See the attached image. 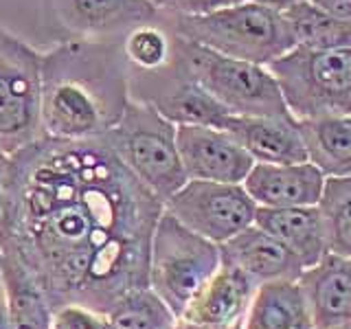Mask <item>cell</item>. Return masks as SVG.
<instances>
[{
    "mask_svg": "<svg viewBox=\"0 0 351 329\" xmlns=\"http://www.w3.org/2000/svg\"><path fill=\"white\" fill-rule=\"evenodd\" d=\"M108 329H173L178 316L149 288L132 290L104 314Z\"/></svg>",
    "mask_w": 351,
    "mask_h": 329,
    "instance_id": "cell-24",
    "label": "cell"
},
{
    "mask_svg": "<svg viewBox=\"0 0 351 329\" xmlns=\"http://www.w3.org/2000/svg\"><path fill=\"white\" fill-rule=\"evenodd\" d=\"M171 51L193 80L233 117H290L268 66L226 58L171 33Z\"/></svg>",
    "mask_w": 351,
    "mask_h": 329,
    "instance_id": "cell-4",
    "label": "cell"
},
{
    "mask_svg": "<svg viewBox=\"0 0 351 329\" xmlns=\"http://www.w3.org/2000/svg\"><path fill=\"white\" fill-rule=\"evenodd\" d=\"M296 3H301V0H268V7L274 11H283V9L296 5Z\"/></svg>",
    "mask_w": 351,
    "mask_h": 329,
    "instance_id": "cell-31",
    "label": "cell"
},
{
    "mask_svg": "<svg viewBox=\"0 0 351 329\" xmlns=\"http://www.w3.org/2000/svg\"><path fill=\"white\" fill-rule=\"evenodd\" d=\"M176 145L186 180L241 184L255 164L246 149L222 127L176 125Z\"/></svg>",
    "mask_w": 351,
    "mask_h": 329,
    "instance_id": "cell-11",
    "label": "cell"
},
{
    "mask_svg": "<svg viewBox=\"0 0 351 329\" xmlns=\"http://www.w3.org/2000/svg\"><path fill=\"white\" fill-rule=\"evenodd\" d=\"M51 329H108L106 316L82 305H64L53 312Z\"/></svg>",
    "mask_w": 351,
    "mask_h": 329,
    "instance_id": "cell-26",
    "label": "cell"
},
{
    "mask_svg": "<svg viewBox=\"0 0 351 329\" xmlns=\"http://www.w3.org/2000/svg\"><path fill=\"white\" fill-rule=\"evenodd\" d=\"M162 208L182 226L217 246L255 224L257 213V204L244 184L208 180H186Z\"/></svg>",
    "mask_w": 351,
    "mask_h": 329,
    "instance_id": "cell-9",
    "label": "cell"
},
{
    "mask_svg": "<svg viewBox=\"0 0 351 329\" xmlns=\"http://www.w3.org/2000/svg\"><path fill=\"white\" fill-rule=\"evenodd\" d=\"M104 138L162 204L186 182L176 145V125L154 106L130 99L119 123Z\"/></svg>",
    "mask_w": 351,
    "mask_h": 329,
    "instance_id": "cell-5",
    "label": "cell"
},
{
    "mask_svg": "<svg viewBox=\"0 0 351 329\" xmlns=\"http://www.w3.org/2000/svg\"><path fill=\"white\" fill-rule=\"evenodd\" d=\"M7 325V288H5V270H3V252H0V329Z\"/></svg>",
    "mask_w": 351,
    "mask_h": 329,
    "instance_id": "cell-30",
    "label": "cell"
},
{
    "mask_svg": "<svg viewBox=\"0 0 351 329\" xmlns=\"http://www.w3.org/2000/svg\"><path fill=\"white\" fill-rule=\"evenodd\" d=\"M222 263L219 246L182 226L162 208L149 244L147 288L180 316Z\"/></svg>",
    "mask_w": 351,
    "mask_h": 329,
    "instance_id": "cell-7",
    "label": "cell"
},
{
    "mask_svg": "<svg viewBox=\"0 0 351 329\" xmlns=\"http://www.w3.org/2000/svg\"><path fill=\"white\" fill-rule=\"evenodd\" d=\"M303 147L325 178L351 175V114L296 121Z\"/></svg>",
    "mask_w": 351,
    "mask_h": 329,
    "instance_id": "cell-20",
    "label": "cell"
},
{
    "mask_svg": "<svg viewBox=\"0 0 351 329\" xmlns=\"http://www.w3.org/2000/svg\"><path fill=\"white\" fill-rule=\"evenodd\" d=\"M165 25L182 40L195 42L226 58L261 66H268L294 49L283 16L257 3H237L200 16L169 11V20Z\"/></svg>",
    "mask_w": 351,
    "mask_h": 329,
    "instance_id": "cell-3",
    "label": "cell"
},
{
    "mask_svg": "<svg viewBox=\"0 0 351 329\" xmlns=\"http://www.w3.org/2000/svg\"><path fill=\"white\" fill-rule=\"evenodd\" d=\"M244 3H257V5H266L268 7V0H244Z\"/></svg>",
    "mask_w": 351,
    "mask_h": 329,
    "instance_id": "cell-33",
    "label": "cell"
},
{
    "mask_svg": "<svg viewBox=\"0 0 351 329\" xmlns=\"http://www.w3.org/2000/svg\"><path fill=\"white\" fill-rule=\"evenodd\" d=\"M49 5L66 31L86 40L123 38L160 16L149 0H49Z\"/></svg>",
    "mask_w": 351,
    "mask_h": 329,
    "instance_id": "cell-12",
    "label": "cell"
},
{
    "mask_svg": "<svg viewBox=\"0 0 351 329\" xmlns=\"http://www.w3.org/2000/svg\"><path fill=\"white\" fill-rule=\"evenodd\" d=\"M0 252L38 283L53 312L106 314L147 288L149 244L162 202L104 136H40L11 156Z\"/></svg>",
    "mask_w": 351,
    "mask_h": 329,
    "instance_id": "cell-1",
    "label": "cell"
},
{
    "mask_svg": "<svg viewBox=\"0 0 351 329\" xmlns=\"http://www.w3.org/2000/svg\"><path fill=\"white\" fill-rule=\"evenodd\" d=\"M257 285L230 263H219L215 274L184 307L178 323L186 329H230L244 323Z\"/></svg>",
    "mask_w": 351,
    "mask_h": 329,
    "instance_id": "cell-13",
    "label": "cell"
},
{
    "mask_svg": "<svg viewBox=\"0 0 351 329\" xmlns=\"http://www.w3.org/2000/svg\"><path fill=\"white\" fill-rule=\"evenodd\" d=\"M3 33H5V31H3V29H0V40H3Z\"/></svg>",
    "mask_w": 351,
    "mask_h": 329,
    "instance_id": "cell-34",
    "label": "cell"
},
{
    "mask_svg": "<svg viewBox=\"0 0 351 329\" xmlns=\"http://www.w3.org/2000/svg\"><path fill=\"white\" fill-rule=\"evenodd\" d=\"M11 156L0 151V230L5 224V215H7V202H9V180H11Z\"/></svg>",
    "mask_w": 351,
    "mask_h": 329,
    "instance_id": "cell-28",
    "label": "cell"
},
{
    "mask_svg": "<svg viewBox=\"0 0 351 329\" xmlns=\"http://www.w3.org/2000/svg\"><path fill=\"white\" fill-rule=\"evenodd\" d=\"M149 3L156 7L158 11H162V9H169V5H171V0H149Z\"/></svg>",
    "mask_w": 351,
    "mask_h": 329,
    "instance_id": "cell-32",
    "label": "cell"
},
{
    "mask_svg": "<svg viewBox=\"0 0 351 329\" xmlns=\"http://www.w3.org/2000/svg\"><path fill=\"white\" fill-rule=\"evenodd\" d=\"M316 208L321 215L327 252L351 257V175L325 178Z\"/></svg>",
    "mask_w": 351,
    "mask_h": 329,
    "instance_id": "cell-23",
    "label": "cell"
},
{
    "mask_svg": "<svg viewBox=\"0 0 351 329\" xmlns=\"http://www.w3.org/2000/svg\"><path fill=\"white\" fill-rule=\"evenodd\" d=\"M130 99L145 101L171 121L173 125H211L222 127L226 110L184 71L171 51L169 62L158 71H130Z\"/></svg>",
    "mask_w": 351,
    "mask_h": 329,
    "instance_id": "cell-10",
    "label": "cell"
},
{
    "mask_svg": "<svg viewBox=\"0 0 351 329\" xmlns=\"http://www.w3.org/2000/svg\"><path fill=\"white\" fill-rule=\"evenodd\" d=\"M130 71H158L171 58V31L158 22H147L130 29L121 40Z\"/></svg>",
    "mask_w": 351,
    "mask_h": 329,
    "instance_id": "cell-25",
    "label": "cell"
},
{
    "mask_svg": "<svg viewBox=\"0 0 351 329\" xmlns=\"http://www.w3.org/2000/svg\"><path fill=\"white\" fill-rule=\"evenodd\" d=\"M224 263L241 270L257 285L272 281H296L303 266L279 239H274L257 224H250L219 246Z\"/></svg>",
    "mask_w": 351,
    "mask_h": 329,
    "instance_id": "cell-16",
    "label": "cell"
},
{
    "mask_svg": "<svg viewBox=\"0 0 351 329\" xmlns=\"http://www.w3.org/2000/svg\"><path fill=\"white\" fill-rule=\"evenodd\" d=\"M310 307L314 329L351 327V257L325 252L296 279Z\"/></svg>",
    "mask_w": 351,
    "mask_h": 329,
    "instance_id": "cell-14",
    "label": "cell"
},
{
    "mask_svg": "<svg viewBox=\"0 0 351 329\" xmlns=\"http://www.w3.org/2000/svg\"><path fill=\"white\" fill-rule=\"evenodd\" d=\"M318 9L340 20H351V0H310Z\"/></svg>",
    "mask_w": 351,
    "mask_h": 329,
    "instance_id": "cell-29",
    "label": "cell"
},
{
    "mask_svg": "<svg viewBox=\"0 0 351 329\" xmlns=\"http://www.w3.org/2000/svg\"><path fill=\"white\" fill-rule=\"evenodd\" d=\"M241 184L261 208L316 206L325 175L310 160L290 164L255 162Z\"/></svg>",
    "mask_w": 351,
    "mask_h": 329,
    "instance_id": "cell-15",
    "label": "cell"
},
{
    "mask_svg": "<svg viewBox=\"0 0 351 329\" xmlns=\"http://www.w3.org/2000/svg\"><path fill=\"white\" fill-rule=\"evenodd\" d=\"M268 69L296 121L351 114V49L294 47Z\"/></svg>",
    "mask_w": 351,
    "mask_h": 329,
    "instance_id": "cell-6",
    "label": "cell"
},
{
    "mask_svg": "<svg viewBox=\"0 0 351 329\" xmlns=\"http://www.w3.org/2000/svg\"><path fill=\"white\" fill-rule=\"evenodd\" d=\"M349 329H351V327H349Z\"/></svg>",
    "mask_w": 351,
    "mask_h": 329,
    "instance_id": "cell-35",
    "label": "cell"
},
{
    "mask_svg": "<svg viewBox=\"0 0 351 329\" xmlns=\"http://www.w3.org/2000/svg\"><path fill=\"white\" fill-rule=\"evenodd\" d=\"M255 224L266 230V233H270L274 239H279L301 261L303 268L314 266L327 252L321 215H318L316 206H292V208L257 206Z\"/></svg>",
    "mask_w": 351,
    "mask_h": 329,
    "instance_id": "cell-18",
    "label": "cell"
},
{
    "mask_svg": "<svg viewBox=\"0 0 351 329\" xmlns=\"http://www.w3.org/2000/svg\"><path fill=\"white\" fill-rule=\"evenodd\" d=\"M244 329H314L299 281L259 285L246 310Z\"/></svg>",
    "mask_w": 351,
    "mask_h": 329,
    "instance_id": "cell-19",
    "label": "cell"
},
{
    "mask_svg": "<svg viewBox=\"0 0 351 329\" xmlns=\"http://www.w3.org/2000/svg\"><path fill=\"white\" fill-rule=\"evenodd\" d=\"M42 132V53L11 33L0 40V151L14 156Z\"/></svg>",
    "mask_w": 351,
    "mask_h": 329,
    "instance_id": "cell-8",
    "label": "cell"
},
{
    "mask_svg": "<svg viewBox=\"0 0 351 329\" xmlns=\"http://www.w3.org/2000/svg\"><path fill=\"white\" fill-rule=\"evenodd\" d=\"M7 288V325L5 329H51L53 307L25 268L16 259L3 255Z\"/></svg>",
    "mask_w": 351,
    "mask_h": 329,
    "instance_id": "cell-21",
    "label": "cell"
},
{
    "mask_svg": "<svg viewBox=\"0 0 351 329\" xmlns=\"http://www.w3.org/2000/svg\"><path fill=\"white\" fill-rule=\"evenodd\" d=\"M123 38H75L42 53V132L53 138H97L130 101Z\"/></svg>",
    "mask_w": 351,
    "mask_h": 329,
    "instance_id": "cell-2",
    "label": "cell"
},
{
    "mask_svg": "<svg viewBox=\"0 0 351 329\" xmlns=\"http://www.w3.org/2000/svg\"><path fill=\"white\" fill-rule=\"evenodd\" d=\"M226 130L255 162H305L307 154L296 119L290 117H226Z\"/></svg>",
    "mask_w": 351,
    "mask_h": 329,
    "instance_id": "cell-17",
    "label": "cell"
},
{
    "mask_svg": "<svg viewBox=\"0 0 351 329\" xmlns=\"http://www.w3.org/2000/svg\"><path fill=\"white\" fill-rule=\"evenodd\" d=\"M237 3H244V0H171L169 11L200 16V14H211V11L224 9V7L237 5Z\"/></svg>",
    "mask_w": 351,
    "mask_h": 329,
    "instance_id": "cell-27",
    "label": "cell"
},
{
    "mask_svg": "<svg viewBox=\"0 0 351 329\" xmlns=\"http://www.w3.org/2000/svg\"><path fill=\"white\" fill-rule=\"evenodd\" d=\"M285 20L294 47L301 49H351V20H340L301 0L279 11Z\"/></svg>",
    "mask_w": 351,
    "mask_h": 329,
    "instance_id": "cell-22",
    "label": "cell"
}]
</instances>
